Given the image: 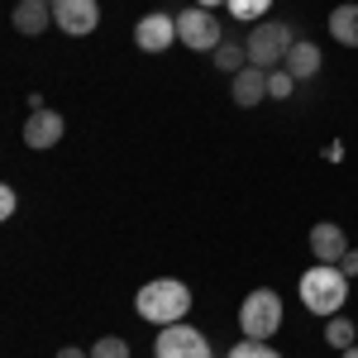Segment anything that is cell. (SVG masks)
<instances>
[{"label": "cell", "instance_id": "16", "mask_svg": "<svg viewBox=\"0 0 358 358\" xmlns=\"http://www.w3.org/2000/svg\"><path fill=\"white\" fill-rule=\"evenodd\" d=\"M215 67H220V72H229V77H234V72H244V67H248V48L224 38L220 48H215Z\"/></svg>", "mask_w": 358, "mask_h": 358}, {"label": "cell", "instance_id": "2", "mask_svg": "<svg viewBox=\"0 0 358 358\" xmlns=\"http://www.w3.org/2000/svg\"><path fill=\"white\" fill-rule=\"evenodd\" d=\"M296 287H301V306L310 315H325V320L339 315L344 301H349V277H344L339 263H315V268H306Z\"/></svg>", "mask_w": 358, "mask_h": 358}, {"label": "cell", "instance_id": "8", "mask_svg": "<svg viewBox=\"0 0 358 358\" xmlns=\"http://www.w3.org/2000/svg\"><path fill=\"white\" fill-rule=\"evenodd\" d=\"M134 43L143 53H167V48L177 43V15H163V10L143 15L134 24Z\"/></svg>", "mask_w": 358, "mask_h": 358}, {"label": "cell", "instance_id": "22", "mask_svg": "<svg viewBox=\"0 0 358 358\" xmlns=\"http://www.w3.org/2000/svg\"><path fill=\"white\" fill-rule=\"evenodd\" d=\"M339 268H344V277L354 282V277H358V248H349V253H344V263H339Z\"/></svg>", "mask_w": 358, "mask_h": 358}, {"label": "cell", "instance_id": "19", "mask_svg": "<svg viewBox=\"0 0 358 358\" xmlns=\"http://www.w3.org/2000/svg\"><path fill=\"white\" fill-rule=\"evenodd\" d=\"M224 358H282V354H277L268 339H239V344H234Z\"/></svg>", "mask_w": 358, "mask_h": 358}, {"label": "cell", "instance_id": "15", "mask_svg": "<svg viewBox=\"0 0 358 358\" xmlns=\"http://www.w3.org/2000/svg\"><path fill=\"white\" fill-rule=\"evenodd\" d=\"M354 334H358V330H354V320H349L344 310L325 320V344H330V349H339V354H344V349H354V344H358Z\"/></svg>", "mask_w": 358, "mask_h": 358}, {"label": "cell", "instance_id": "12", "mask_svg": "<svg viewBox=\"0 0 358 358\" xmlns=\"http://www.w3.org/2000/svg\"><path fill=\"white\" fill-rule=\"evenodd\" d=\"M10 20H15V29H20V34L38 38L43 29H53V5H43V0H20Z\"/></svg>", "mask_w": 358, "mask_h": 358}, {"label": "cell", "instance_id": "3", "mask_svg": "<svg viewBox=\"0 0 358 358\" xmlns=\"http://www.w3.org/2000/svg\"><path fill=\"white\" fill-rule=\"evenodd\" d=\"M244 48H248V62H253V67L273 72V67H282L287 53L296 48V29L282 24V20H258V24L248 29Z\"/></svg>", "mask_w": 358, "mask_h": 358}, {"label": "cell", "instance_id": "5", "mask_svg": "<svg viewBox=\"0 0 358 358\" xmlns=\"http://www.w3.org/2000/svg\"><path fill=\"white\" fill-rule=\"evenodd\" d=\"M177 38H182L187 48H196V53H215L224 43L220 15H215V10H201V5L182 10V15H177Z\"/></svg>", "mask_w": 358, "mask_h": 358}, {"label": "cell", "instance_id": "6", "mask_svg": "<svg viewBox=\"0 0 358 358\" xmlns=\"http://www.w3.org/2000/svg\"><path fill=\"white\" fill-rule=\"evenodd\" d=\"M153 358H215V354H210L206 334L182 320V325H163V334L153 339Z\"/></svg>", "mask_w": 358, "mask_h": 358}, {"label": "cell", "instance_id": "9", "mask_svg": "<svg viewBox=\"0 0 358 358\" xmlns=\"http://www.w3.org/2000/svg\"><path fill=\"white\" fill-rule=\"evenodd\" d=\"M62 134H67V120H62L57 110H48V106H43V110H29V120H24V143L34 148V153L53 148Z\"/></svg>", "mask_w": 358, "mask_h": 358}, {"label": "cell", "instance_id": "26", "mask_svg": "<svg viewBox=\"0 0 358 358\" xmlns=\"http://www.w3.org/2000/svg\"><path fill=\"white\" fill-rule=\"evenodd\" d=\"M43 5H57V0H43Z\"/></svg>", "mask_w": 358, "mask_h": 358}, {"label": "cell", "instance_id": "7", "mask_svg": "<svg viewBox=\"0 0 358 358\" xmlns=\"http://www.w3.org/2000/svg\"><path fill=\"white\" fill-rule=\"evenodd\" d=\"M96 24H101V0H57L53 5V29L72 38H86Z\"/></svg>", "mask_w": 358, "mask_h": 358}, {"label": "cell", "instance_id": "4", "mask_svg": "<svg viewBox=\"0 0 358 358\" xmlns=\"http://www.w3.org/2000/svg\"><path fill=\"white\" fill-rule=\"evenodd\" d=\"M277 330H282V296L273 287L248 292L244 306H239V334L244 339H273Z\"/></svg>", "mask_w": 358, "mask_h": 358}, {"label": "cell", "instance_id": "24", "mask_svg": "<svg viewBox=\"0 0 358 358\" xmlns=\"http://www.w3.org/2000/svg\"><path fill=\"white\" fill-rule=\"evenodd\" d=\"M201 10H220V5H229V0H196Z\"/></svg>", "mask_w": 358, "mask_h": 358}, {"label": "cell", "instance_id": "13", "mask_svg": "<svg viewBox=\"0 0 358 358\" xmlns=\"http://www.w3.org/2000/svg\"><path fill=\"white\" fill-rule=\"evenodd\" d=\"M320 62H325V53H320V43H310V38H296V48L287 53V72L296 77V82H310L315 72H320Z\"/></svg>", "mask_w": 358, "mask_h": 358}, {"label": "cell", "instance_id": "17", "mask_svg": "<svg viewBox=\"0 0 358 358\" xmlns=\"http://www.w3.org/2000/svg\"><path fill=\"white\" fill-rule=\"evenodd\" d=\"M224 10H229V15H234L239 24H258V20H263V15L273 10V0H229Z\"/></svg>", "mask_w": 358, "mask_h": 358}, {"label": "cell", "instance_id": "23", "mask_svg": "<svg viewBox=\"0 0 358 358\" xmlns=\"http://www.w3.org/2000/svg\"><path fill=\"white\" fill-rule=\"evenodd\" d=\"M57 358H91V349H77V344H67V349H57Z\"/></svg>", "mask_w": 358, "mask_h": 358}, {"label": "cell", "instance_id": "18", "mask_svg": "<svg viewBox=\"0 0 358 358\" xmlns=\"http://www.w3.org/2000/svg\"><path fill=\"white\" fill-rule=\"evenodd\" d=\"M292 91H296V77L287 67H273L268 72V101H292Z\"/></svg>", "mask_w": 358, "mask_h": 358}, {"label": "cell", "instance_id": "14", "mask_svg": "<svg viewBox=\"0 0 358 358\" xmlns=\"http://www.w3.org/2000/svg\"><path fill=\"white\" fill-rule=\"evenodd\" d=\"M330 38L344 48H358V0L349 5H334L330 10Z\"/></svg>", "mask_w": 358, "mask_h": 358}, {"label": "cell", "instance_id": "21", "mask_svg": "<svg viewBox=\"0 0 358 358\" xmlns=\"http://www.w3.org/2000/svg\"><path fill=\"white\" fill-rule=\"evenodd\" d=\"M15 210H20V192L15 187H0V220H15Z\"/></svg>", "mask_w": 358, "mask_h": 358}, {"label": "cell", "instance_id": "1", "mask_svg": "<svg viewBox=\"0 0 358 358\" xmlns=\"http://www.w3.org/2000/svg\"><path fill=\"white\" fill-rule=\"evenodd\" d=\"M134 310L148 325H158V330H163V325H182L187 310H192V287L177 282V277H153V282L138 287Z\"/></svg>", "mask_w": 358, "mask_h": 358}, {"label": "cell", "instance_id": "20", "mask_svg": "<svg viewBox=\"0 0 358 358\" xmlns=\"http://www.w3.org/2000/svg\"><path fill=\"white\" fill-rule=\"evenodd\" d=\"M91 358H129V344H124L120 334H101V339L91 344Z\"/></svg>", "mask_w": 358, "mask_h": 358}, {"label": "cell", "instance_id": "25", "mask_svg": "<svg viewBox=\"0 0 358 358\" xmlns=\"http://www.w3.org/2000/svg\"><path fill=\"white\" fill-rule=\"evenodd\" d=\"M339 358H358V344H354V349H344V354H339Z\"/></svg>", "mask_w": 358, "mask_h": 358}, {"label": "cell", "instance_id": "10", "mask_svg": "<svg viewBox=\"0 0 358 358\" xmlns=\"http://www.w3.org/2000/svg\"><path fill=\"white\" fill-rule=\"evenodd\" d=\"M229 96H234V106H239V110H258V106L268 101V72L248 62L244 72H234V77H229Z\"/></svg>", "mask_w": 358, "mask_h": 358}, {"label": "cell", "instance_id": "11", "mask_svg": "<svg viewBox=\"0 0 358 358\" xmlns=\"http://www.w3.org/2000/svg\"><path fill=\"white\" fill-rule=\"evenodd\" d=\"M310 253H315V263H344V253H349L344 224H334V220L310 224Z\"/></svg>", "mask_w": 358, "mask_h": 358}]
</instances>
